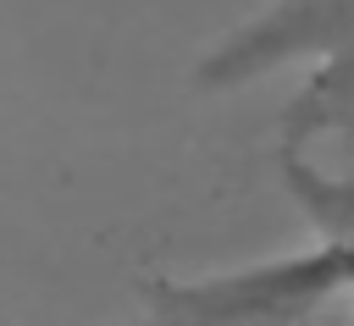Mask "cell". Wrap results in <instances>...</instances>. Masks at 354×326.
<instances>
[{
    "instance_id": "1",
    "label": "cell",
    "mask_w": 354,
    "mask_h": 326,
    "mask_svg": "<svg viewBox=\"0 0 354 326\" xmlns=\"http://www.w3.org/2000/svg\"><path fill=\"white\" fill-rule=\"evenodd\" d=\"M282 177L321 243L210 282H160L149 287V304L166 320H288L354 287V177H326L304 160H288Z\"/></svg>"
}]
</instances>
